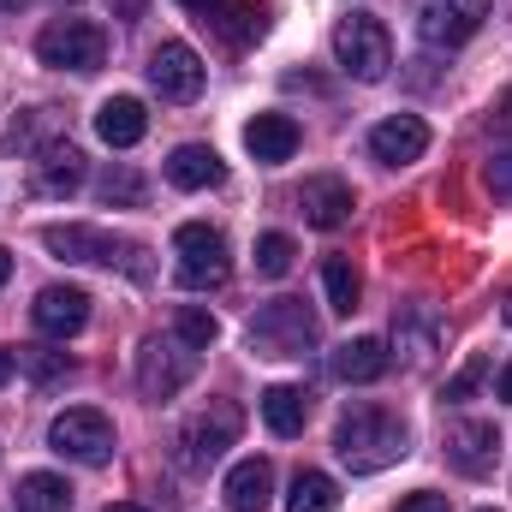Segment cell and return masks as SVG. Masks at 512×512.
Segmentation results:
<instances>
[{
    "label": "cell",
    "instance_id": "obj_21",
    "mask_svg": "<svg viewBox=\"0 0 512 512\" xmlns=\"http://www.w3.org/2000/svg\"><path fill=\"white\" fill-rule=\"evenodd\" d=\"M245 149H251L256 161H292L298 155V120L292 114H256L251 126H245Z\"/></svg>",
    "mask_w": 512,
    "mask_h": 512
},
{
    "label": "cell",
    "instance_id": "obj_17",
    "mask_svg": "<svg viewBox=\"0 0 512 512\" xmlns=\"http://www.w3.org/2000/svg\"><path fill=\"white\" fill-rule=\"evenodd\" d=\"M429 149V126L417 120V114H393L382 126L370 131V155L382 161V167H405V161H417Z\"/></svg>",
    "mask_w": 512,
    "mask_h": 512
},
{
    "label": "cell",
    "instance_id": "obj_3",
    "mask_svg": "<svg viewBox=\"0 0 512 512\" xmlns=\"http://www.w3.org/2000/svg\"><path fill=\"white\" fill-rule=\"evenodd\" d=\"M239 429H245V411H239L233 399H209L203 411H191V417L179 423V465H185V471L221 465L227 447L239 441Z\"/></svg>",
    "mask_w": 512,
    "mask_h": 512
},
{
    "label": "cell",
    "instance_id": "obj_35",
    "mask_svg": "<svg viewBox=\"0 0 512 512\" xmlns=\"http://www.w3.org/2000/svg\"><path fill=\"white\" fill-rule=\"evenodd\" d=\"M12 370H18V358H12V352H6V346H0V387L12 382Z\"/></svg>",
    "mask_w": 512,
    "mask_h": 512
},
{
    "label": "cell",
    "instance_id": "obj_22",
    "mask_svg": "<svg viewBox=\"0 0 512 512\" xmlns=\"http://www.w3.org/2000/svg\"><path fill=\"white\" fill-rule=\"evenodd\" d=\"M256 405H262V423H268L280 441L304 435V423H310V393H304V387H292V382H274Z\"/></svg>",
    "mask_w": 512,
    "mask_h": 512
},
{
    "label": "cell",
    "instance_id": "obj_10",
    "mask_svg": "<svg viewBox=\"0 0 512 512\" xmlns=\"http://www.w3.org/2000/svg\"><path fill=\"white\" fill-rule=\"evenodd\" d=\"M495 0H417V36L429 48H459L483 30Z\"/></svg>",
    "mask_w": 512,
    "mask_h": 512
},
{
    "label": "cell",
    "instance_id": "obj_24",
    "mask_svg": "<svg viewBox=\"0 0 512 512\" xmlns=\"http://www.w3.org/2000/svg\"><path fill=\"white\" fill-rule=\"evenodd\" d=\"M18 512H72V483L54 471L18 477Z\"/></svg>",
    "mask_w": 512,
    "mask_h": 512
},
{
    "label": "cell",
    "instance_id": "obj_6",
    "mask_svg": "<svg viewBox=\"0 0 512 512\" xmlns=\"http://www.w3.org/2000/svg\"><path fill=\"white\" fill-rule=\"evenodd\" d=\"M42 245L60 256V262H90V268H114V262H126L131 274H143V262H137V245H126L120 233H108V227H90V221H66V227H42Z\"/></svg>",
    "mask_w": 512,
    "mask_h": 512
},
{
    "label": "cell",
    "instance_id": "obj_41",
    "mask_svg": "<svg viewBox=\"0 0 512 512\" xmlns=\"http://www.w3.org/2000/svg\"><path fill=\"white\" fill-rule=\"evenodd\" d=\"M12 6H24V0H0V12H12Z\"/></svg>",
    "mask_w": 512,
    "mask_h": 512
},
{
    "label": "cell",
    "instance_id": "obj_4",
    "mask_svg": "<svg viewBox=\"0 0 512 512\" xmlns=\"http://www.w3.org/2000/svg\"><path fill=\"white\" fill-rule=\"evenodd\" d=\"M334 60L358 78V84H382L393 72V36L376 12H346L334 24Z\"/></svg>",
    "mask_w": 512,
    "mask_h": 512
},
{
    "label": "cell",
    "instance_id": "obj_31",
    "mask_svg": "<svg viewBox=\"0 0 512 512\" xmlns=\"http://www.w3.org/2000/svg\"><path fill=\"white\" fill-rule=\"evenodd\" d=\"M173 334H179L185 346H197V352H209V346H215V334H221V322H215L209 310H197V304H185V310H179V328H173Z\"/></svg>",
    "mask_w": 512,
    "mask_h": 512
},
{
    "label": "cell",
    "instance_id": "obj_8",
    "mask_svg": "<svg viewBox=\"0 0 512 512\" xmlns=\"http://www.w3.org/2000/svg\"><path fill=\"white\" fill-rule=\"evenodd\" d=\"M48 447L72 465H108L114 459V423L96 405H72L48 423Z\"/></svg>",
    "mask_w": 512,
    "mask_h": 512
},
{
    "label": "cell",
    "instance_id": "obj_5",
    "mask_svg": "<svg viewBox=\"0 0 512 512\" xmlns=\"http://www.w3.org/2000/svg\"><path fill=\"white\" fill-rule=\"evenodd\" d=\"M36 60L54 72H102L108 66V30L90 18H54L36 36Z\"/></svg>",
    "mask_w": 512,
    "mask_h": 512
},
{
    "label": "cell",
    "instance_id": "obj_25",
    "mask_svg": "<svg viewBox=\"0 0 512 512\" xmlns=\"http://www.w3.org/2000/svg\"><path fill=\"white\" fill-rule=\"evenodd\" d=\"M393 352H405V364H423L435 352V316L429 310H399L393 316Z\"/></svg>",
    "mask_w": 512,
    "mask_h": 512
},
{
    "label": "cell",
    "instance_id": "obj_43",
    "mask_svg": "<svg viewBox=\"0 0 512 512\" xmlns=\"http://www.w3.org/2000/svg\"><path fill=\"white\" fill-rule=\"evenodd\" d=\"M483 512H495V507H483Z\"/></svg>",
    "mask_w": 512,
    "mask_h": 512
},
{
    "label": "cell",
    "instance_id": "obj_9",
    "mask_svg": "<svg viewBox=\"0 0 512 512\" xmlns=\"http://www.w3.org/2000/svg\"><path fill=\"white\" fill-rule=\"evenodd\" d=\"M191 376H197V346H185L179 334L143 340V352H137V393L143 399H173Z\"/></svg>",
    "mask_w": 512,
    "mask_h": 512
},
{
    "label": "cell",
    "instance_id": "obj_14",
    "mask_svg": "<svg viewBox=\"0 0 512 512\" xmlns=\"http://www.w3.org/2000/svg\"><path fill=\"white\" fill-rule=\"evenodd\" d=\"M30 167H36V191L42 197H72L84 185V149L72 137H48Z\"/></svg>",
    "mask_w": 512,
    "mask_h": 512
},
{
    "label": "cell",
    "instance_id": "obj_1",
    "mask_svg": "<svg viewBox=\"0 0 512 512\" xmlns=\"http://www.w3.org/2000/svg\"><path fill=\"white\" fill-rule=\"evenodd\" d=\"M334 453H340V465H346L352 477H376V471L399 465V459L411 453V429H405V417H393L382 405H358V411L340 417Z\"/></svg>",
    "mask_w": 512,
    "mask_h": 512
},
{
    "label": "cell",
    "instance_id": "obj_32",
    "mask_svg": "<svg viewBox=\"0 0 512 512\" xmlns=\"http://www.w3.org/2000/svg\"><path fill=\"white\" fill-rule=\"evenodd\" d=\"M489 370H495V364H489V352H477V358H471V364H465V370H459L453 382L441 387V399H447V405H459V399H471L477 387L489 382Z\"/></svg>",
    "mask_w": 512,
    "mask_h": 512
},
{
    "label": "cell",
    "instance_id": "obj_2",
    "mask_svg": "<svg viewBox=\"0 0 512 512\" xmlns=\"http://www.w3.org/2000/svg\"><path fill=\"white\" fill-rule=\"evenodd\" d=\"M322 340L316 310L304 298H268L251 316V352L256 358H304Z\"/></svg>",
    "mask_w": 512,
    "mask_h": 512
},
{
    "label": "cell",
    "instance_id": "obj_7",
    "mask_svg": "<svg viewBox=\"0 0 512 512\" xmlns=\"http://www.w3.org/2000/svg\"><path fill=\"white\" fill-rule=\"evenodd\" d=\"M173 256H179V286L185 292H215L227 274H233V262H227V239L215 233V227H203V221H185L179 233H173Z\"/></svg>",
    "mask_w": 512,
    "mask_h": 512
},
{
    "label": "cell",
    "instance_id": "obj_12",
    "mask_svg": "<svg viewBox=\"0 0 512 512\" xmlns=\"http://www.w3.org/2000/svg\"><path fill=\"white\" fill-rule=\"evenodd\" d=\"M447 459H453V471H465V477H489V471L501 465V429L483 423V417H459V423L447 429Z\"/></svg>",
    "mask_w": 512,
    "mask_h": 512
},
{
    "label": "cell",
    "instance_id": "obj_16",
    "mask_svg": "<svg viewBox=\"0 0 512 512\" xmlns=\"http://www.w3.org/2000/svg\"><path fill=\"white\" fill-rule=\"evenodd\" d=\"M203 24H209L221 42L251 48V42L268 36V6H262V0H215V6L203 12Z\"/></svg>",
    "mask_w": 512,
    "mask_h": 512
},
{
    "label": "cell",
    "instance_id": "obj_23",
    "mask_svg": "<svg viewBox=\"0 0 512 512\" xmlns=\"http://www.w3.org/2000/svg\"><path fill=\"white\" fill-rule=\"evenodd\" d=\"M387 364H393V352H387L382 340H346V346L334 352V364H328V370H334L340 382L364 387V382H382Z\"/></svg>",
    "mask_w": 512,
    "mask_h": 512
},
{
    "label": "cell",
    "instance_id": "obj_36",
    "mask_svg": "<svg viewBox=\"0 0 512 512\" xmlns=\"http://www.w3.org/2000/svg\"><path fill=\"white\" fill-rule=\"evenodd\" d=\"M114 12H120V18H137V12H143V0H114Z\"/></svg>",
    "mask_w": 512,
    "mask_h": 512
},
{
    "label": "cell",
    "instance_id": "obj_28",
    "mask_svg": "<svg viewBox=\"0 0 512 512\" xmlns=\"http://www.w3.org/2000/svg\"><path fill=\"white\" fill-rule=\"evenodd\" d=\"M12 358H18V370H24L36 387H54V382H66V376H72V358H66V352H54V346H18Z\"/></svg>",
    "mask_w": 512,
    "mask_h": 512
},
{
    "label": "cell",
    "instance_id": "obj_13",
    "mask_svg": "<svg viewBox=\"0 0 512 512\" xmlns=\"http://www.w3.org/2000/svg\"><path fill=\"white\" fill-rule=\"evenodd\" d=\"M30 322H36L48 340H72V334L90 322V292H84V286H42L36 304H30Z\"/></svg>",
    "mask_w": 512,
    "mask_h": 512
},
{
    "label": "cell",
    "instance_id": "obj_18",
    "mask_svg": "<svg viewBox=\"0 0 512 512\" xmlns=\"http://www.w3.org/2000/svg\"><path fill=\"white\" fill-rule=\"evenodd\" d=\"M221 179H227V167H221V155L209 143H179L167 155V185H179V191H209Z\"/></svg>",
    "mask_w": 512,
    "mask_h": 512
},
{
    "label": "cell",
    "instance_id": "obj_20",
    "mask_svg": "<svg viewBox=\"0 0 512 512\" xmlns=\"http://www.w3.org/2000/svg\"><path fill=\"white\" fill-rule=\"evenodd\" d=\"M143 131H149V114H143L137 96H108V102L96 108V137H102L108 149H131V143H143Z\"/></svg>",
    "mask_w": 512,
    "mask_h": 512
},
{
    "label": "cell",
    "instance_id": "obj_33",
    "mask_svg": "<svg viewBox=\"0 0 512 512\" xmlns=\"http://www.w3.org/2000/svg\"><path fill=\"white\" fill-rule=\"evenodd\" d=\"M489 191H495V197H512V149L489 161Z\"/></svg>",
    "mask_w": 512,
    "mask_h": 512
},
{
    "label": "cell",
    "instance_id": "obj_29",
    "mask_svg": "<svg viewBox=\"0 0 512 512\" xmlns=\"http://www.w3.org/2000/svg\"><path fill=\"white\" fill-rule=\"evenodd\" d=\"M96 197H102V203H120V209H137V203H143V179H137L131 167H108V173L96 179Z\"/></svg>",
    "mask_w": 512,
    "mask_h": 512
},
{
    "label": "cell",
    "instance_id": "obj_39",
    "mask_svg": "<svg viewBox=\"0 0 512 512\" xmlns=\"http://www.w3.org/2000/svg\"><path fill=\"white\" fill-rule=\"evenodd\" d=\"M12 280V251H0V286Z\"/></svg>",
    "mask_w": 512,
    "mask_h": 512
},
{
    "label": "cell",
    "instance_id": "obj_34",
    "mask_svg": "<svg viewBox=\"0 0 512 512\" xmlns=\"http://www.w3.org/2000/svg\"><path fill=\"white\" fill-rule=\"evenodd\" d=\"M399 512H453V507H447V495H429V489H423V495H405Z\"/></svg>",
    "mask_w": 512,
    "mask_h": 512
},
{
    "label": "cell",
    "instance_id": "obj_38",
    "mask_svg": "<svg viewBox=\"0 0 512 512\" xmlns=\"http://www.w3.org/2000/svg\"><path fill=\"white\" fill-rule=\"evenodd\" d=\"M179 6H185V12H197V18H203V12H209V6H215V0H179Z\"/></svg>",
    "mask_w": 512,
    "mask_h": 512
},
{
    "label": "cell",
    "instance_id": "obj_26",
    "mask_svg": "<svg viewBox=\"0 0 512 512\" xmlns=\"http://www.w3.org/2000/svg\"><path fill=\"white\" fill-rule=\"evenodd\" d=\"M286 512H340V483L328 471H298L292 495H286Z\"/></svg>",
    "mask_w": 512,
    "mask_h": 512
},
{
    "label": "cell",
    "instance_id": "obj_15",
    "mask_svg": "<svg viewBox=\"0 0 512 512\" xmlns=\"http://www.w3.org/2000/svg\"><path fill=\"white\" fill-rule=\"evenodd\" d=\"M298 209H304V221H310V227L334 233V227H346V221H352V185H346V179H334V173H322V179H304V191H298Z\"/></svg>",
    "mask_w": 512,
    "mask_h": 512
},
{
    "label": "cell",
    "instance_id": "obj_19",
    "mask_svg": "<svg viewBox=\"0 0 512 512\" xmlns=\"http://www.w3.org/2000/svg\"><path fill=\"white\" fill-rule=\"evenodd\" d=\"M268 495H274V465L268 459H239L227 471V483H221V501L233 512H262Z\"/></svg>",
    "mask_w": 512,
    "mask_h": 512
},
{
    "label": "cell",
    "instance_id": "obj_40",
    "mask_svg": "<svg viewBox=\"0 0 512 512\" xmlns=\"http://www.w3.org/2000/svg\"><path fill=\"white\" fill-rule=\"evenodd\" d=\"M102 512H143V507H131V501H114V507H102Z\"/></svg>",
    "mask_w": 512,
    "mask_h": 512
},
{
    "label": "cell",
    "instance_id": "obj_11",
    "mask_svg": "<svg viewBox=\"0 0 512 512\" xmlns=\"http://www.w3.org/2000/svg\"><path fill=\"white\" fill-rule=\"evenodd\" d=\"M149 84L161 102H197L203 96V60L191 42H161L149 54Z\"/></svg>",
    "mask_w": 512,
    "mask_h": 512
},
{
    "label": "cell",
    "instance_id": "obj_27",
    "mask_svg": "<svg viewBox=\"0 0 512 512\" xmlns=\"http://www.w3.org/2000/svg\"><path fill=\"white\" fill-rule=\"evenodd\" d=\"M322 292H328V310H340V316H352V310H358L364 280H358L352 256H328V262H322Z\"/></svg>",
    "mask_w": 512,
    "mask_h": 512
},
{
    "label": "cell",
    "instance_id": "obj_42",
    "mask_svg": "<svg viewBox=\"0 0 512 512\" xmlns=\"http://www.w3.org/2000/svg\"><path fill=\"white\" fill-rule=\"evenodd\" d=\"M507 322H512V298H507Z\"/></svg>",
    "mask_w": 512,
    "mask_h": 512
},
{
    "label": "cell",
    "instance_id": "obj_30",
    "mask_svg": "<svg viewBox=\"0 0 512 512\" xmlns=\"http://www.w3.org/2000/svg\"><path fill=\"white\" fill-rule=\"evenodd\" d=\"M292 256H298V245H292L286 233H262V239H256V274H262V280H280V274L292 268Z\"/></svg>",
    "mask_w": 512,
    "mask_h": 512
},
{
    "label": "cell",
    "instance_id": "obj_37",
    "mask_svg": "<svg viewBox=\"0 0 512 512\" xmlns=\"http://www.w3.org/2000/svg\"><path fill=\"white\" fill-rule=\"evenodd\" d=\"M495 393H501V399H507V405H512V364H507V370H501V382H495Z\"/></svg>",
    "mask_w": 512,
    "mask_h": 512
}]
</instances>
